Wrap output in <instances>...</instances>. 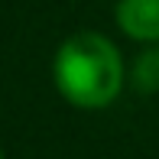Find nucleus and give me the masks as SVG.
Listing matches in <instances>:
<instances>
[{"instance_id": "obj_2", "label": "nucleus", "mask_w": 159, "mask_h": 159, "mask_svg": "<svg viewBox=\"0 0 159 159\" xmlns=\"http://www.w3.org/2000/svg\"><path fill=\"white\" fill-rule=\"evenodd\" d=\"M117 26L130 39L159 42V0H117Z\"/></svg>"}, {"instance_id": "obj_1", "label": "nucleus", "mask_w": 159, "mask_h": 159, "mask_svg": "<svg viewBox=\"0 0 159 159\" xmlns=\"http://www.w3.org/2000/svg\"><path fill=\"white\" fill-rule=\"evenodd\" d=\"M59 94L75 107H107L124 88V59L101 33H75L59 46L52 62Z\"/></svg>"}, {"instance_id": "obj_4", "label": "nucleus", "mask_w": 159, "mask_h": 159, "mask_svg": "<svg viewBox=\"0 0 159 159\" xmlns=\"http://www.w3.org/2000/svg\"><path fill=\"white\" fill-rule=\"evenodd\" d=\"M0 159H3V153H0Z\"/></svg>"}, {"instance_id": "obj_3", "label": "nucleus", "mask_w": 159, "mask_h": 159, "mask_svg": "<svg viewBox=\"0 0 159 159\" xmlns=\"http://www.w3.org/2000/svg\"><path fill=\"white\" fill-rule=\"evenodd\" d=\"M133 84H136V91H143V94L159 91V46H153V49H146V52L136 55V62H133Z\"/></svg>"}]
</instances>
